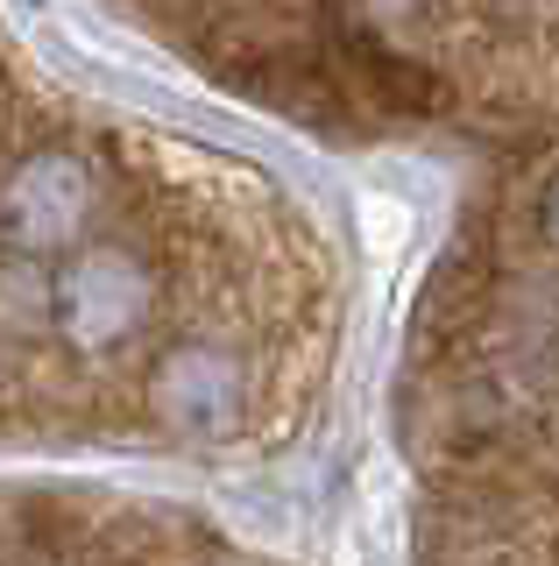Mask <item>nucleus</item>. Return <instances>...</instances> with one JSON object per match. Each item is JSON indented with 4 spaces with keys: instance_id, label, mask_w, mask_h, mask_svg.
Here are the masks:
<instances>
[]
</instances>
